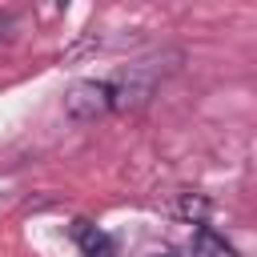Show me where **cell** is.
<instances>
[{"label":"cell","instance_id":"obj_1","mask_svg":"<svg viewBox=\"0 0 257 257\" xmlns=\"http://www.w3.org/2000/svg\"><path fill=\"white\" fill-rule=\"evenodd\" d=\"M116 108V88L112 80H76L64 92V112L72 120H96Z\"/></svg>","mask_w":257,"mask_h":257},{"label":"cell","instance_id":"obj_2","mask_svg":"<svg viewBox=\"0 0 257 257\" xmlns=\"http://www.w3.org/2000/svg\"><path fill=\"white\" fill-rule=\"evenodd\" d=\"M76 245H80V253H84V257H116L112 237H108V233H100V229H96V225H88V221H76Z\"/></svg>","mask_w":257,"mask_h":257},{"label":"cell","instance_id":"obj_3","mask_svg":"<svg viewBox=\"0 0 257 257\" xmlns=\"http://www.w3.org/2000/svg\"><path fill=\"white\" fill-rule=\"evenodd\" d=\"M189 257H233V249H229L225 237H217L209 225H197V229H193V241H189Z\"/></svg>","mask_w":257,"mask_h":257},{"label":"cell","instance_id":"obj_4","mask_svg":"<svg viewBox=\"0 0 257 257\" xmlns=\"http://www.w3.org/2000/svg\"><path fill=\"white\" fill-rule=\"evenodd\" d=\"M173 213H177L181 221L205 225V217H209V197H201V193H177V201H173Z\"/></svg>","mask_w":257,"mask_h":257},{"label":"cell","instance_id":"obj_5","mask_svg":"<svg viewBox=\"0 0 257 257\" xmlns=\"http://www.w3.org/2000/svg\"><path fill=\"white\" fill-rule=\"evenodd\" d=\"M153 257H177V253H153Z\"/></svg>","mask_w":257,"mask_h":257}]
</instances>
